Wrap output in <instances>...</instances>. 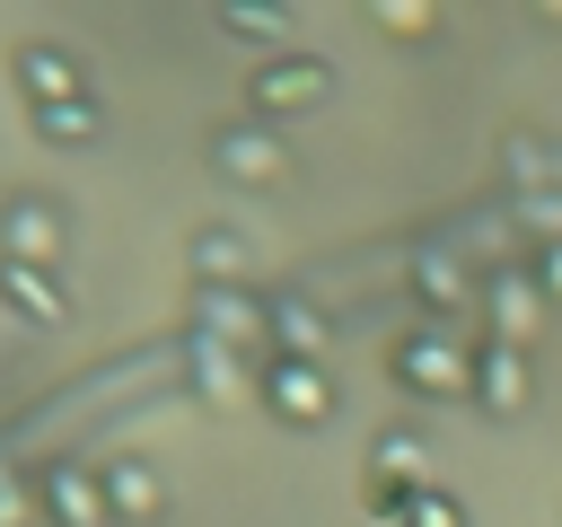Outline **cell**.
I'll return each instance as SVG.
<instances>
[{"instance_id": "obj_1", "label": "cell", "mask_w": 562, "mask_h": 527, "mask_svg": "<svg viewBox=\"0 0 562 527\" xmlns=\"http://www.w3.org/2000/svg\"><path fill=\"white\" fill-rule=\"evenodd\" d=\"M386 378L404 386V395H430V404H457V395H474V351H457L439 325H413L395 351H386Z\"/></svg>"}, {"instance_id": "obj_2", "label": "cell", "mask_w": 562, "mask_h": 527, "mask_svg": "<svg viewBox=\"0 0 562 527\" xmlns=\"http://www.w3.org/2000/svg\"><path fill=\"white\" fill-rule=\"evenodd\" d=\"M0 255H9V264L61 272V255H70V211H61L53 193H35V184L0 193Z\"/></svg>"}, {"instance_id": "obj_3", "label": "cell", "mask_w": 562, "mask_h": 527, "mask_svg": "<svg viewBox=\"0 0 562 527\" xmlns=\"http://www.w3.org/2000/svg\"><path fill=\"white\" fill-rule=\"evenodd\" d=\"M325 97H334V61H325V53H272V61L246 79L255 123H272V114H307V105H325Z\"/></svg>"}, {"instance_id": "obj_4", "label": "cell", "mask_w": 562, "mask_h": 527, "mask_svg": "<svg viewBox=\"0 0 562 527\" xmlns=\"http://www.w3.org/2000/svg\"><path fill=\"white\" fill-rule=\"evenodd\" d=\"M255 395H263V413L272 422H290V430H316V422H334V378H325V360H263L255 369Z\"/></svg>"}, {"instance_id": "obj_5", "label": "cell", "mask_w": 562, "mask_h": 527, "mask_svg": "<svg viewBox=\"0 0 562 527\" xmlns=\"http://www.w3.org/2000/svg\"><path fill=\"white\" fill-rule=\"evenodd\" d=\"M9 79L26 88V114H35V105H70V97H97V88H88V61H79L70 44H53V35H26V44L9 53Z\"/></svg>"}, {"instance_id": "obj_6", "label": "cell", "mask_w": 562, "mask_h": 527, "mask_svg": "<svg viewBox=\"0 0 562 527\" xmlns=\"http://www.w3.org/2000/svg\"><path fill=\"white\" fill-rule=\"evenodd\" d=\"M211 167L237 176V184H281L290 176V141L272 123H220L211 132Z\"/></svg>"}, {"instance_id": "obj_7", "label": "cell", "mask_w": 562, "mask_h": 527, "mask_svg": "<svg viewBox=\"0 0 562 527\" xmlns=\"http://www.w3.org/2000/svg\"><path fill=\"white\" fill-rule=\"evenodd\" d=\"M527 395H536V369H527V351L483 334V343H474V395H465V404H483L492 422H518V413H527Z\"/></svg>"}, {"instance_id": "obj_8", "label": "cell", "mask_w": 562, "mask_h": 527, "mask_svg": "<svg viewBox=\"0 0 562 527\" xmlns=\"http://www.w3.org/2000/svg\"><path fill=\"white\" fill-rule=\"evenodd\" d=\"M35 509H44V527H114L105 483H97L88 466H70V457H53V466L35 474Z\"/></svg>"}, {"instance_id": "obj_9", "label": "cell", "mask_w": 562, "mask_h": 527, "mask_svg": "<svg viewBox=\"0 0 562 527\" xmlns=\"http://www.w3.org/2000/svg\"><path fill=\"white\" fill-rule=\"evenodd\" d=\"M0 307H9L18 325L53 334V325H70V281L44 272V264H9V255H0Z\"/></svg>"}, {"instance_id": "obj_10", "label": "cell", "mask_w": 562, "mask_h": 527, "mask_svg": "<svg viewBox=\"0 0 562 527\" xmlns=\"http://www.w3.org/2000/svg\"><path fill=\"white\" fill-rule=\"evenodd\" d=\"M483 316H492V343H536V325H544V290H536V272H492L483 281Z\"/></svg>"}, {"instance_id": "obj_11", "label": "cell", "mask_w": 562, "mask_h": 527, "mask_svg": "<svg viewBox=\"0 0 562 527\" xmlns=\"http://www.w3.org/2000/svg\"><path fill=\"white\" fill-rule=\"evenodd\" d=\"M97 483H105V509H114V518H140V527H149V518L167 509V483H158L149 457H114Z\"/></svg>"}, {"instance_id": "obj_12", "label": "cell", "mask_w": 562, "mask_h": 527, "mask_svg": "<svg viewBox=\"0 0 562 527\" xmlns=\"http://www.w3.org/2000/svg\"><path fill=\"white\" fill-rule=\"evenodd\" d=\"M26 132H35L44 149H97V141H105V105H97V97H70V105H35V114H26Z\"/></svg>"}, {"instance_id": "obj_13", "label": "cell", "mask_w": 562, "mask_h": 527, "mask_svg": "<svg viewBox=\"0 0 562 527\" xmlns=\"http://www.w3.org/2000/svg\"><path fill=\"white\" fill-rule=\"evenodd\" d=\"M193 272L202 281H220V290H246V272H255V246L237 237V228H193Z\"/></svg>"}, {"instance_id": "obj_14", "label": "cell", "mask_w": 562, "mask_h": 527, "mask_svg": "<svg viewBox=\"0 0 562 527\" xmlns=\"http://www.w3.org/2000/svg\"><path fill=\"white\" fill-rule=\"evenodd\" d=\"M369 474L422 492V483H430V439H422V430H378V439H369Z\"/></svg>"}, {"instance_id": "obj_15", "label": "cell", "mask_w": 562, "mask_h": 527, "mask_svg": "<svg viewBox=\"0 0 562 527\" xmlns=\"http://www.w3.org/2000/svg\"><path fill=\"white\" fill-rule=\"evenodd\" d=\"M263 307H272V351H281V360H325V316H316L307 299L281 290V299H263Z\"/></svg>"}, {"instance_id": "obj_16", "label": "cell", "mask_w": 562, "mask_h": 527, "mask_svg": "<svg viewBox=\"0 0 562 527\" xmlns=\"http://www.w3.org/2000/svg\"><path fill=\"white\" fill-rule=\"evenodd\" d=\"M184 360H193V386H202L211 404H228V395L246 386V378H237V360H246V351H228V343H211V334H193V343H184Z\"/></svg>"}, {"instance_id": "obj_17", "label": "cell", "mask_w": 562, "mask_h": 527, "mask_svg": "<svg viewBox=\"0 0 562 527\" xmlns=\"http://www.w3.org/2000/svg\"><path fill=\"white\" fill-rule=\"evenodd\" d=\"M220 26H228V35H246V44H272V53L290 44V9H255V0H228V9H220Z\"/></svg>"}, {"instance_id": "obj_18", "label": "cell", "mask_w": 562, "mask_h": 527, "mask_svg": "<svg viewBox=\"0 0 562 527\" xmlns=\"http://www.w3.org/2000/svg\"><path fill=\"white\" fill-rule=\"evenodd\" d=\"M0 527H44V509H35V483H26L18 466H0Z\"/></svg>"}, {"instance_id": "obj_19", "label": "cell", "mask_w": 562, "mask_h": 527, "mask_svg": "<svg viewBox=\"0 0 562 527\" xmlns=\"http://www.w3.org/2000/svg\"><path fill=\"white\" fill-rule=\"evenodd\" d=\"M404 527H465V501H457V492H439V483H422Z\"/></svg>"}, {"instance_id": "obj_20", "label": "cell", "mask_w": 562, "mask_h": 527, "mask_svg": "<svg viewBox=\"0 0 562 527\" xmlns=\"http://www.w3.org/2000/svg\"><path fill=\"white\" fill-rule=\"evenodd\" d=\"M422 299H430V307H457V299H465L457 264H439V255H430V264H422Z\"/></svg>"}, {"instance_id": "obj_21", "label": "cell", "mask_w": 562, "mask_h": 527, "mask_svg": "<svg viewBox=\"0 0 562 527\" xmlns=\"http://www.w3.org/2000/svg\"><path fill=\"white\" fill-rule=\"evenodd\" d=\"M527 272H536V290H544V299H562V237H544Z\"/></svg>"}, {"instance_id": "obj_22", "label": "cell", "mask_w": 562, "mask_h": 527, "mask_svg": "<svg viewBox=\"0 0 562 527\" xmlns=\"http://www.w3.org/2000/svg\"><path fill=\"white\" fill-rule=\"evenodd\" d=\"M378 26H386V35H430L439 18H430V9H378Z\"/></svg>"}]
</instances>
